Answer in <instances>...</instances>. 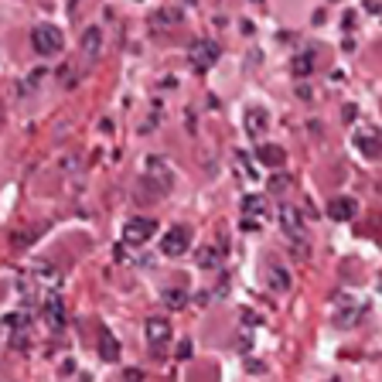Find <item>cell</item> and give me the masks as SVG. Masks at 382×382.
<instances>
[{"instance_id": "6da1fadb", "label": "cell", "mask_w": 382, "mask_h": 382, "mask_svg": "<svg viewBox=\"0 0 382 382\" xmlns=\"http://www.w3.org/2000/svg\"><path fill=\"white\" fill-rule=\"evenodd\" d=\"M31 45H35L38 55L55 58V55H62V48H65V35H62V28H55V24H38V28L31 31Z\"/></svg>"}, {"instance_id": "7a4b0ae2", "label": "cell", "mask_w": 382, "mask_h": 382, "mask_svg": "<svg viewBox=\"0 0 382 382\" xmlns=\"http://www.w3.org/2000/svg\"><path fill=\"white\" fill-rule=\"evenodd\" d=\"M219 55H222V52H219V45H215V41H191V48H188V62H191V69H195V72H209L212 65H215V62H219Z\"/></svg>"}, {"instance_id": "3957f363", "label": "cell", "mask_w": 382, "mask_h": 382, "mask_svg": "<svg viewBox=\"0 0 382 382\" xmlns=\"http://www.w3.org/2000/svg\"><path fill=\"white\" fill-rule=\"evenodd\" d=\"M144 181L147 185H154L157 191H168L174 185V174H171V168H168V161L164 157H147V164H144Z\"/></svg>"}, {"instance_id": "277c9868", "label": "cell", "mask_w": 382, "mask_h": 382, "mask_svg": "<svg viewBox=\"0 0 382 382\" xmlns=\"http://www.w3.org/2000/svg\"><path fill=\"white\" fill-rule=\"evenodd\" d=\"M154 232H157V222L154 219H130L123 226V246H144Z\"/></svg>"}, {"instance_id": "5b68a950", "label": "cell", "mask_w": 382, "mask_h": 382, "mask_svg": "<svg viewBox=\"0 0 382 382\" xmlns=\"http://www.w3.org/2000/svg\"><path fill=\"white\" fill-rule=\"evenodd\" d=\"M103 45H106L103 28H99V24H89V28L82 31V38H79V52L89 58V62H96V58L103 55Z\"/></svg>"}, {"instance_id": "8992f818", "label": "cell", "mask_w": 382, "mask_h": 382, "mask_svg": "<svg viewBox=\"0 0 382 382\" xmlns=\"http://www.w3.org/2000/svg\"><path fill=\"white\" fill-rule=\"evenodd\" d=\"M188 246H191V236H188V229H181V226L168 229L164 239H161V253H164V256H185Z\"/></svg>"}, {"instance_id": "52a82bcc", "label": "cell", "mask_w": 382, "mask_h": 382, "mask_svg": "<svg viewBox=\"0 0 382 382\" xmlns=\"http://www.w3.org/2000/svg\"><path fill=\"white\" fill-rule=\"evenodd\" d=\"M144 335H147V345H151L154 352H161L164 345L171 342V325H168L164 318H151V321L144 325Z\"/></svg>"}, {"instance_id": "ba28073f", "label": "cell", "mask_w": 382, "mask_h": 382, "mask_svg": "<svg viewBox=\"0 0 382 382\" xmlns=\"http://www.w3.org/2000/svg\"><path fill=\"white\" fill-rule=\"evenodd\" d=\"M280 226H284V232L294 243H304V219H301V209L284 205V209H280Z\"/></svg>"}, {"instance_id": "9c48e42d", "label": "cell", "mask_w": 382, "mask_h": 382, "mask_svg": "<svg viewBox=\"0 0 382 382\" xmlns=\"http://www.w3.org/2000/svg\"><path fill=\"white\" fill-rule=\"evenodd\" d=\"M243 127H246V137H267L270 113L260 110V106H253V110H246V116H243Z\"/></svg>"}, {"instance_id": "30bf717a", "label": "cell", "mask_w": 382, "mask_h": 382, "mask_svg": "<svg viewBox=\"0 0 382 382\" xmlns=\"http://www.w3.org/2000/svg\"><path fill=\"white\" fill-rule=\"evenodd\" d=\"M45 321H48L52 331H62V328H65L69 318H65V301H62V297H48V301H45Z\"/></svg>"}, {"instance_id": "8fae6325", "label": "cell", "mask_w": 382, "mask_h": 382, "mask_svg": "<svg viewBox=\"0 0 382 382\" xmlns=\"http://www.w3.org/2000/svg\"><path fill=\"white\" fill-rule=\"evenodd\" d=\"M355 198H331L328 202V219H335V222H348V219H355Z\"/></svg>"}, {"instance_id": "7c38bea8", "label": "cell", "mask_w": 382, "mask_h": 382, "mask_svg": "<svg viewBox=\"0 0 382 382\" xmlns=\"http://www.w3.org/2000/svg\"><path fill=\"white\" fill-rule=\"evenodd\" d=\"M267 284H270L273 294H286V290L294 286V277H290V270H286V267H270Z\"/></svg>"}, {"instance_id": "4fadbf2b", "label": "cell", "mask_w": 382, "mask_h": 382, "mask_svg": "<svg viewBox=\"0 0 382 382\" xmlns=\"http://www.w3.org/2000/svg\"><path fill=\"white\" fill-rule=\"evenodd\" d=\"M243 219H253V222L267 219V198L263 195H246L243 198Z\"/></svg>"}, {"instance_id": "5bb4252c", "label": "cell", "mask_w": 382, "mask_h": 382, "mask_svg": "<svg viewBox=\"0 0 382 382\" xmlns=\"http://www.w3.org/2000/svg\"><path fill=\"white\" fill-rule=\"evenodd\" d=\"M222 256H226V249L222 246H202L198 253H195V263H198L202 270H212V267L222 263Z\"/></svg>"}, {"instance_id": "9a60e30c", "label": "cell", "mask_w": 382, "mask_h": 382, "mask_svg": "<svg viewBox=\"0 0 382 382\" xmlns=\"http://www.w3.org/2000/svg\"><path fill=\"white\" fill-rule=\"evenodd\" d=\"M99 359H106V362H116L120 359V342H116V335H110V331H99Z\"/></svg>"}, {"instance_id": "2e32d148", "label": "cell", "mask_w": 382, "mask_h": 382, "mask_svg": "<svg viewBox=\"0 0 382 382\" xmlns=\"http://www.w3.org/2000/svg\"><path fill=\"white\" fill-rule=\"evenodd\" d=\"M256 157H260L263 164H270V168H280V164H286V151H284V147H273V144H263V147L256 151Z\"/></svg>"}, {"instance_id": "e0dca14e", "label": "cell", "mask_w": 382, "mask_h": 382, "mask_svg": "<svg viewBox=\"0 0 382 382\" xmlns=\"http://www.w3.org/2000/svg\"><path fill=\"white\" fill-rule=\"evenodd\" d=\"M185 21V11H178V7H161L157 14H154V24L157 28H178Z\"/></svg>"}, {"instance_id": "ac0fdd59", "label": "cell", "mask_w": 382, "mask_h": 382, "mask_svg": "<svg viewBox=\"0 0 382 382\" xmlns=\"http://www.w3.org/2000/svg\"><path fill=\"white\" fill-rule=\"evenodd\" d=\"M161 297H164V304L171 307V311H181V307L188 304V290H181V286H168Z\"/></svg>"}, {"instance_id": "d6986e66", "label": "cell", "mask_w": 382, "mask_h": 382, "mask_svg": "<svg viewBox=\"0 0 382 382\" xmlns=\"http://www.w3.org/2000/svg\"><path fill=\"white\" fill-rule=\"evenodd\" d=\"M372 137H376V134H369V130H362V134H355V147H359L362 154H369V157H376V154L382 151V147H379V140H372Z\"/></svg>"}, {"instance_id": "ffe728a7", "label": "cell", "mask_w": 382, "mask_h": 382, "mask_svg": "<svg viewBox=\"0 0 382 382\" xmlns=\"http://www.w3.org/2000/svg\"><path fill=\"white\" fill-rule=\"evenodd\" d=\"M294 188V178L284 171H277V174H270V191H277V195H284V191Z\"/></svg>"}, {"instance_id": "44dd1931", "label": "cell", "mask_w": 382, "mask_h": 382, "mask_svg": "<svg viewBox=\"0 0 382 382\" xmlns=\"http://www.w3.org/2000/svg\"><path fill=\"white\" fill-rule=\"evenodd\" d=\"M294 76H311V69H314V58L311 55H301V58H294Z\"/></svg>"}, {"instance_id": "7402d4cb", "label": "cell", "mask_w": 382, "mask_h": 382, "mask_svg": "<svg viewBox=\"0 0 382 382\" xmlns=\"http://www.w3.org/2000/svg\"><path fill=\"white\" fill-rule=\"evenodd\" d=\"M178 359H191V342H181V345H178Z\"/></svg>"}, {"instance_id": "603a6c76", "label": "cell", "mask_w": 382, "mask_h": 382, "mask_svg": "<svg viewBox=\"0 0 382 382\" xmlns=\"http://www.w3.org/2000/svg\"><path fill=\"white\" fill-rule=\"evenodd\" d=\"M253 4H263V0H253Z\"/></svg>"}]
</instances>
